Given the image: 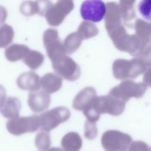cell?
<instances>
[{"label": "cell", "instance_id": "7a4b0ae2", "mask_svg": "<svg viewBox=\"0 0 151 151\" xmlns=\"http://www.w3.org/2000/svg\"><path fill=\"white\" fill-rule=\"evenodd\" d=\"M147 65L139 57H134L130 60L117 59L112 65L113 74L116 79L127 80L136 78L140 74L146 71Z\"/></svg>", "mask_w": 151, "mask_h": 151}, {"label": "cell", "instance_id": "5b68a950", "mask_svg": "<svg viewBox=\"0 0 151 151\" xmlns=\"http://www.w3.org/2000/svg\"><path fill=\"white\" fill-rule=\"evenodd\" d=\"M70 114V110L65 107L59 106L53 108L38 116L40 127L41 130L50 132L60 123L68 120Z\"/></svg>", "mask_w": 151, "mask_h": 151}, {"label": "cell", "instance_id": "9c48e42d", "mask_svg": "<svg viewBox=\"0 0 151 151\" xmlns=\"http://www.w3.org/2000/svg\"><path fill=\"white\" fill-rule=\"evenodd\" d=\"M52 66L58 76L68 81L77 80L81 74L79 65L71 58L67 55L52 62Z\"/></svg>", "mask_w": 151, "mask_h": 151}, {"label": "cell", "instance_id": "8992f818", "mask_svg": "<svg viewBox=\"0 0 151 151\" xmlns=\"http://www.w3.org/2000/svg\"><path fill=\"white\" fill-rule=\"evenodd\" d=\"M42 39L47 54L51 62L66 55V50L57 29L53 28L46 29L43 34Z\"/></svg>", "mask_w": 151, "mask_h": 151}, {"label": "cell", "instance_id": "1f68e13d", "mask_svg": "<svg viewBox=\"0 0 151 151\" xmlns=\"http://www.w3.org/2000/svg\"><path fill=\"white\" fill-rule=\"evenodd\" d=\"M143 81L146 86L151 87V67L147 68L144 73Z\"/></svg>", "mask_w": 151, "mask_h": 151}, {"label": "cell", "instance_id": "3957f363", "mask_svg": "<svg viewBox=\"0 0 151 151\" xmlns=\"http://www.w3.org/2000/svg\"><path fill=\"white\" fill-rule=\"evenodd\" d=\"M146 90L147 86L144 83H136L127 79L111 88L108 94L126 103L132 97H143Z\"/></svg>", "mask_w": 151, "mask_h": 151}, {"label": "cell", "instance_id": "8fae6325", "mask_svg": "<svg viewBox=\"0 0 151 151\" xmlns=\"http://www.w3.org/2000/svg\"><path fill=\"white\" fill-rule=\"evenodd\" d=\"M106 6L102 1H85L80 6V14L86 21L98 22L105 17Z\"/></svg>", "mask_w": 151, "mask_h": 151}, {"label": "cell", "instance_id": "603a6c76", "mask_svg": "<svg viewBox=\"0 0 151 151\" xmlns=\"http://www.w3.org/2000/svg\"><path fill=\"white\" fill-rule=\"evenodd\" d=\"M83 40H87L96 36L99 33L97 27L91 22L84 21L79 25L77 31Z\"/></svg>", "mask_w": 151, "mask_h": 151}, {"label": "cell", "instance_id": "d6986e66", "mask_svg": "<svg viewBox=\"0 0 151 151\" xmlns=\"http://www.w3.org/2000/svg\"><path fill=\"white\" fill-rule=\"evenodd\" d=\"M134 27L135 34L140 39L144 50L151 42V22H147L141 19H137Z\"/></svg>", "mask_w": 151, "mask_h": 151}, {"label": "cell", "instance_id": "9a60e30c", "mask_svg": "<svg viewBox=\"0 0 151 151\" xmlns=\"http://www.w3.org/2000/svg\"><path fill=\"white\" fill-rule=\"evenodd\" d=\"M50 102V95L44 91H32L29 94L28 104L35 113H40L48 109Z\"/></svg>", "mask_w": 151, "mask_h": 151}, {"label": "cell", "instance_id": "7402d4cb", "mask_svg": "<svg viewBox=\"0 0 151 151\" xmlns=\"http://www.w3.org/2000/svg\"><path fill=\"white\" fill-rule=\"evenodd\" d=\"M83 38L77 32H74L68 35L65 38L63 44L67 54H71L80 47Z\"/></svg>", "mask_w": 151, "mask_h": 151}, {"label": "cell", "instance_id": "cb8c5ba5", "mask_svg": "<svg viewBox=\"0 0 151 151\" xmlns=\"http://www.w3.org/2000/svg\"><path fill=\"white\" fill-rule=\"evenodd\" d=\"M44 56L40 52L35 50H31L27 57L23 60V62L31 70L38 68L43 63Z\"/></svg>", "mask_w": 151, "mask_h": 151}, {"label": "cell", "instance_id": "4316f807", "mask_svg": "<svg viewBox=\"0 0 151 151\" xmlns=\"http://www.w3.org/2000/svg\"><path fill=\"white\" fill-rule=\"evenodd\" d=\"M36 147L41 150H50L51 138L49 132L40 130L36 135L35 139Z\"/></svg>", "mask_w": 151, "mask_h": 151}, {"label": "cell", "instance_id": "4fadbf2b", "mask_svg": "<svg viewBox=\"0 0 151 151\" xmlns=\"http://www.w3.org/2000/svg\"><path fill=\"white\" fill-rule=\"evenodd\" d=\"M52 5V3L49 1H24L21 4L19 9L21 13L27 17L35 14L45 17L47 12Z\"/></svg>", "mask_w": 151, "mask_h": 151}, {"label": "cell", "instance_id": "484cf974", "mask_svg": "<svg viewBox=\"0 0 151 151\" xmlns=\"http://www.w3.org/2000/svg\"><path fill=\"white\" fill-rule=\"evenodd\" d=\"M14 36V30L11 26L3 24L0 29V47L4 48L12 42Z\"/></svg>", "mask_w": 151, "mask_h": 151}, {"label": "cell", "instance_id": "f1b7e54d", "mask_svg": "<svg viewBox=\"0 0 151 151\" xmlns=\"http://www.w3.org/2000/svg\"><path fill=\"white\" fill-rule=\"evenodd\" d=\"M97 135V129L96 123L86 121L84 124V136L88 139H93Z\"/></svg>", "mask_w": 151, "mask_h": 151}, {"label": "cell", "instance_id": "d6a6232c", "mask_svg": "<svg viewBox=\"0 0 151 151\" xmlns=\"http://www.w3.org/2000/svg\"><path fill=\"white\" fill-rule=\"evenodd\" d=\"M49 151H65L60 147H52L50 149Z\"/></svg>", "mask_w": 151, "mask_h": 151}, {"label": "cell", "instance_id": "83f0119b", "mask_svg": "<svg viewBox=\"0 0 151 151\" xmlns=\"http://www.w3.org/2000/svg\"><path fill=\"white\" fill-rule=\"evenodd\" d=\"M138 9L144 18L151 21V0L140 1L138 5Z\"/></svg>", "mask_w": 151, "mask_h": 151}, {"label": "cell", "instance_id": "52a82bcc", "mask_svg": "<svg viewBox=\"0 0 151 151\" xmlns=\"http://www.w3.org/2000/svg\"><path fill=\"white\" fill-rule=\"evenodd\" d=\"M126 102L112 96L97 97L92 107L99 114L107 113L112 116H119L124 110Z\"/></svg>", "mask_w": 151, "mask_h": 151}, {"label": "cell", "instance_id": "6da1fadb", "mask_svg": "<svg viewBox=\"0 0 151 151\" xmlns=\"http://www.w3.org/2000/svg\"><path fill=\"white\" fill-rule=\"evenodd\" d=\"M108 35L115 47L121 51L128 52L133 57H138L143 51L142 44L136 34H129L123 25Z\"/></svg>", "mask_w": 151, "mask_h": 151}, {"label": "cell", "instance_id": "d4e9b609", "mask_svg": "<svg viewBox=\"0 0 151 151\" xmlns=\"http://www.w3.org/2000/svg\"><path fill=\"white\" fill-rule=\"evenodd\" d=\"M135 1H120L119 5L120 6L121 13L123 21L124 23L132 20L135 17V11L134 8V4Z\"/></svg>", "mask_w": 151, "mask_h": 151}, {"label": "cell", "instance_id": "44dd1931", "mask_svg": "<svg viewBox=\"0 0 151 151\" xmlns=\"http://www.w3.org/2000/svg\"><path fill=\"white\" fill-rule=\"evenodd\" d=\"M61 145L65 151H79L82 146V139L78 133L71 132L63 136Z\"/></svg>", "mask_w": 151, "mask_h": 151}, {"label": "cell", "instance_id": "ffe728a7", "mask_svg": "<svg viewBox=\"0 0 151 151\" xmlns=\"http://www.w3.org/2000/svg\"><path fill=\"white\" fill-rule=\"evenodd\" d=\"M31 50L25 45L14 44L7 47L5 51L6 58L11 62L24 59Z\"/></svg>", "mask_w": 151, "mask_h": 151}, {"label": "cell", "instance_id": "5bb4252c", "mask_svg": "<svg viewBox=\"0 0 151 151\" xmlns=\"http://www.w3.org/2000/svg\"><path fill=\"white\" fill-rule=\"evenodd\" d=\"M97 93L92 87H87L81 90L74 97L73 107L78 111H84L89 107L97 98Z\"/></svg>", "mask_w": 151, "mask_h": 151}, {"label": "cell", "instance_id": "f546056e", "mask_svg": "<svg viewBox=\"0 0 151 151\" xmlns=\"http://www.w3.org/2000/svg\"><path fill=\"white\" fill-rule=\"evenodd\" d=\"M129 151H151V147L145 142L137 140L133 142L129 149Z\"/></svg>", "mask_w": 151, "mask_h": 151}, {"label": "cell", "instance_id": "2e32d148", "mask_svg": "<svg viewBox=\"0 0 151 151\" xmlns=\"http://www.w3.org/2000/svg\"><path fill=\"white\" fill-rule=\"evenodd\" d=\"M17 86L25 90L36 91L40 88L39 76L33 71H28L21 74L17 80Z\"/></svg>", "mask_w": 151, "mask_h": 151}, {"label": "cell", "instance_id": "e0dca14e", "mask_svg": "<svg viewBox=\"0 0 151 151\" xmlns=\"http://www.w3.org/2000/svg\"><path fill=\"white\" fill-rule=\"evenodd\" d=\"M21 108V104L18 99L8 97L1 102V113L4 117L13 119L18 117Z\"/></svg>", "mask_w": 151, "mask_h": 151}, {"label": "cell", "instance_id": "ac0fdd59", "mask_svg": "<svg viewBox=\"0 0 151 151\" xmlns=\"http://www.w3.org/2000/svg\"><path fill=\"white\" fill-rule=\"evenodd\" d=\"M63 79L52 73L44 74L40 79V84L44 91L47 93H54L62 87Z\"/></svg>", "mask_w": 151, "mask_h": 151}, {"label": "cell", "instance_id": "ba28073f", "mask_svg": "<svg viewBox=\"0 0 151 151\" xmlns=\"http://www.w3.org/2000/svg\"><path fill=\"white\" fill-rule=\"evenodd\" d=\"M40 126L39 117L36 115L18 117L10 119L6 123L8 131L15 136L21 135L26 133L35 132Z\"/></svg>", "mask_w": 151, "mask_h": 151}, {"label": "cell", "instance_id": "7c38bea8", "mask_svg": "<svg viewBox=\"0 0 151 151\" xmlns=\"http://www.w3.org/2000/svg\"><path fill=\"white\" fill-rule=\"evenodd\" d=\"M106 12L104 17L105 27L108 34L122 24V16L119 4L109 2L106 4Z\"/></svg>", "mask_w": 151, "mask_h": 151}, {"label": "cell", "instance_id": "277c9868", "mask_svg": "<svg viewBox=\"0 0 151 151\" xmlns=\"http://www.w3.org/2000/svg\"><path fill=\"white\" fill-rule=\"evenodd\" d=\"M132 141V137L119 130L106 131L101 136V145L106 151H127Z\"/></svg>", "mask_w": 151, "mask_h": 151}, {"label": "cell", "instance_id": "4dcf8cb0", "mask_svg": "<svg viewBox=\"0 0 151 151\" xmlns=\"http://www.w3.org/2000/svg\"><path fill=\"white\" fill-rule=\"evenodd\" d=\"M138 57L140 58L147 66L151 67V42Z\"/></svg>", "mask_w": 151, "mask_h": 151}, {"label": "cell", "instance_id": "30bf717a", "mask_svg": "<svg viewBox=\"0 0 151 151\" xmlns=\"http://www.w3.org/2000/svg\"><path fill=\"white\" fill-rule=\"evenodd\" d=\"M74 5L72 1L61 0L53 4L47 12L45 17L50 25L58 26L65 17L73 11Z\"/></svg>", "mask_w": 151, "mask_h": 151}]
</instances>
